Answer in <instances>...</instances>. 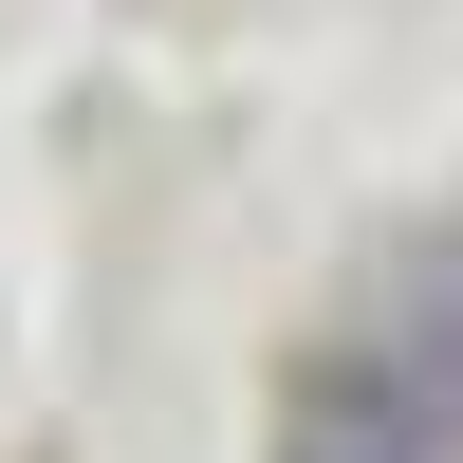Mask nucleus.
<instances>
[{"label": "nucleus", "mask_w": 463, "mask_h": 463, "mask_svg": "<svg viewBox=\"0 0 463 463\" xmlns=\"http://www.w3.org/2000/svg\"><path fill=\"white\" fill-rule=\"evenodd\" d=\"M279 463H463V408L390 353V334H353V353H316V371H297Z\"/></svg>", "instance_id": "f257e3e1"}]
</instances>
